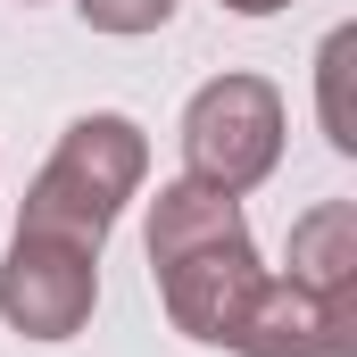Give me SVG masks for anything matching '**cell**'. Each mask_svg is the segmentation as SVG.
<instances>
[{"instance_id":"cell-7","label":"cell","mask_w":357,"mask_h":357,"mask_svg":"<svg viewBox=\"0 0 357 357\" xmlns=\"http://www.w3.org/2000/svg\"><path fill=\"white\" fill-rule=\"evenodd\" d=\"M349 67H357V33L341 25L316 59V84H324V142L333 150H357V116H349Z\"/></svg>"},{"instance_id":"cell-9","label":"cell","mask_w":357,"mask_h":357,"mask_svg":"<svg viewBox=\"0 0 357 357\" xmlns=\"http://www.w3.org/2000/svg\"><path fill=\"white\" fill-rule=\"evenodd\" d=\"M233 17H274V8H291V0H225Z\"/></svg>"},{"instance_id":"cell-3","label":"cell","mask_w":357,"mask_h":357,"mask_svg":"<svg viewBox=\"0 0 357 357\" xmlns=\"http://www.w3.org/2000/svg\"><path fill=\"white\" fill-rule=\"evenodd\" d=\"M282 158V91L266 75H216L183 108V175L208 191H258Z\"/></svg>"},{"instance_id":"cell-10","label":"cell","mask_w":357,"mask_h":357,"mask_svg":"<svg viewBox=\"0 0 357 357\" xmlns=\"http://www.w3.org/2000/svg\"><path fill=\"white\" fill-rule=\"evenodd\" d=\"M25 8H33V0H25Z\"/></svg>"},{"instance_id":"cell-4","label":"cell","mask_w":357,"mask_h":357,"mask_svg":"<svg viewBox=\"0 0 357 357\" xmlns=\"http://www.w3.org/2000/svg\"><path fill=\"white\" fill-rule=\"evenodd\" d=\"M100 307V258L59 241V233H25L8 241L0 258V316L25 333V341H75Z\"/></svg>"},{"instance_id":"cell-1","label":"cell","mask_w":357,"mask_h":357,"mask_svg":"<svg viewBox=\"0 0 357 357\" xmlns=\"http://www.w3.org/2000/svg\"><path fill=\"white\" fill-rule=\"evenodd\" d=\"M150 274H158V299L175 316L183 341H208L225 349L250 291L266 282L258 266V241L241 225V199L233 191H208V183H158L150 199Z\"/></svg>"},{"instance_id":"cell-5","label":"cell","mask_w":357,"mask_h":357,"mask_svg":"<svg viewBox=\"0 0 357 357\" xmlns=\"http://www.w3.org/2000/svg\"><path fill=\"white\" fill-rule=\"evenodd\" d=\"M225 349L241 357H357V299H324L291 274H266Z\"/></svg>"},{"instance_id":"cell-2","label":"cell","mask_w":357,"mask_h":357,"mask_svg":"<svg viewBox=\"0 0 357 357\" xmlns=\"http://www.w3.org/2000/svg\"><path fill=\"white\" fill-rule=\"evenodd\" d=\"M142 175H150V133L133 116H116V108H91V116H75L59 133V150L33 175L17 225L25 233H59V241H75V250L100 258V241L116 233V216L142 191Z\"/></svg>"},{"instance_id":"cell-6","label":"cell","mask_w":357,"mask_h":357,"mask_svg":"<svg viewBox=\"0 0 357 357\" xmlns=\"http://www.w3.org/2000/svg\"><path fill=\"white\" fill-rule=\"evenodd\" d=\"M291 282L324 291V299H357V199H316L299 225H291Z\"/></svg>"},{"instance_id":"cell-8","label":"cell","mask_w":357,"mask_h":357,"mask_svg":"<svg viewBox=\"0 0 357 357\" xmlns=\"http://www.w3.org/2000/svg\"><path fill=\"white\" fill-rule=\"evenodd\" d=\"M91 33H158L175 17V0H75Z\"/></svg>"}]
</instances>
